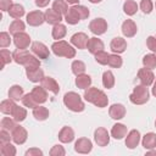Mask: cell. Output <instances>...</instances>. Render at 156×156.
<instances>
[{"label": "cell", "instance_id": "18", "mask_svg": "<svg viewBox=\"0 0 156 156\" xmlns=\"http://www.w3.org/2000/svg\"><path fill=\"white\" fill-rule=\"evenodd\" d=\"M140 143V133L136 129H132L126 138V146L128 149H135Z\"/></svg>", "mask_w": 156, "mask_h": 156}, {"label": "cell", "instance_id": "42", "mask_svg": "<svg viewBox=\"0 0 156 156\" xmlns=\"http://www.w3.org/2000/svg\"><path fill=\"white\" fill-rule=\"evenodd\" d=\"M17 126V122L11 117H4L1 119V129H6L9 132H12Z\"/></svg>", "mask_w": 156, "mask_h": 156}, {"label": "cell", "instance_id": "59", "mask_svg": "<svg viewBox=\"0 0 156 156\" xmlns=\"http://www.w3.org/2000/svg\"><path fill=\"white\" fill-rule=\"evenodd\" d=\"M88 1H90L91 4H99V2H101L102 0H88Z\"/></svg>", "mask_w": 156, "mask_h": 156}, {"label": "cell", "instance_id": "12", "mask_svg": "<svg viewBox=\"0 0 156 156\" xmlns=\"http://www.w3.org/2000/svg\"><path fill=\"white\" fill-rule=\"evenodd\" d=\"M13 44L17 49H27L30 44V37L24 33V32H20V33H16L13 34Z\"/></svg>", "mask_w": 156, "mask_h": 156}, {"label": "cell", "instance_id": "52", "mask_svg": "<svg viewBox=\"0 0 156 156\" xmlns=\"http://www.w3.org/2000/svg\"><path fill=\"white\" fill-rule=\"evenodd\" d=\"M146 46H147L149 50L156 51V37H152V35L147 37V39H146Z\"/></svg>", "mask_w": 156, "mask_h": 156}, {"label": "cell", "instance_id": "55", "mask_svg": "<svg viewBox=\"0 0 156 156\" xmlns=\"http://www.w3.org/2000/svg\"><path fill=\"white\" fill-rule=\"evenodd\" d=\"M34 2H35V5L38 7H45V6L49 5L50 0H34Z\"/></svg>", "mask_w": 156, "mask_h": 156}, {"label": "cell", "instance_id": "26", "mask_svg": "<svg viewBox=\"0 0 156 156\" xmlns=\"http://www.w3.org/2000/svg\"><path fill=\"white\" fill-rule=\"evenodd\" d=\"M90 84H91V77L89 74L83 73V74L77 76V78H76V85L79 89H84L85 90L87 88L90 87Z\"/></svg>", "mask_w": 156, "mask_h": 156}, {"label": "cell", "instance_id": "57", "mask_svg": "<svg viewBox=\"0 0 156 156\" xmlns=\"http://www.w3.org/2000/svg\"><path fill=\"white\" fill-rule=\"evenodd\" d=\"M66 1H67L68 4H72V5H77L79 0H66Z\"/></svg>", "mask_w": 156, "mask_h": 156}, {"label": "cell", "instance_id": "62", "mask_svg": "<svg viewBox=\"0 0 156 156\" xmlns=\"http://www.w3.org/2000/svg\"><path fill=\"white\" fill-rule=\"evenodd\" d=\"M155 7H156V4H155Z\"/></svg>", "mask_w": 156, "mask_h": 156}, {"label": "cell", "instance_id": "10", "mask_svg": "<svg viewBox=\"0 0 156 156\" xmlns=\"http://www.w3.org/2000/svg\"><path fill=\"white\" fill-rule=\"evenodd\" d=\"M88 41H89V38H88V35H87L85 33H83V32H78V33H76V34H73V35L71 37V44H72L74 48L80 49V50L87 49Z\"/></svg>", "mask_w": 156, "mask_h": 156}, {"label": "cell", "instance_id": "24", "mask_svg": "<svg viewBox=\"0 0 156 156\" xmlns=\"http://www.w3.org/2000/svg\"><path fill=\"white\" fill-rule=\"evenodd\" d=\"M111 135H112V138H115L117 140H121L123 136L127 135V127L122 123L113 124V127L111 129Z\"/></svg>", "mask_w": 156, "mask_h": 156}, {"label": "cell", "instance_id": "37", "mask_svg": "<svg viewBox=\"0 0 156 156\" xmlns=\"http://www.w3.org/2000/svg\"><path fill=\"white\" fill-rule=\"evenodd\" d=\"M123 11L124 13H127L128 16H133L138 11V4L134 0H127L123 4Z\"/></svg>", "mask_w": 156, "mask_h": 156}, {"label": "cell", "instance_id": "21", "mask_svg": "<svg viewBox=\"0 0 156 156\" xmlns=\"http://www.w3.org/2000/svg\"><path fill=\"white\" fill-rule=\"evenodd\" d=\"M30 94L33 95L34 100H35L39 105L44 104V102L48 100V93H46V89L43 88L41 85H40V87H34V88L32 89Z\"/></svg>", "mask_w": 156, "mask_h": 156}, {"label": "cell", "instance_id": "13", "mask_svg": "<svg viewBox=\"0 0 156 156\" xmlns=\"http://www.w3.org/2000/svg\"><path fill=\"white\" fill-rule=\"evenodd\" d=\"M27 78L33 83H39L44 79V71L40 67H27L26 68Z\"/></svg>", "mask_w": 156, "mask_h": 156}, {"label": "cell", "instance_id": "29", "mask_svg": "<svg viewBox=\"0 0 156 156\" xmlns=\"http://www.w3.org/2000/svg\"><path fill=\"white\" fill-rule=\"evenodd\" d=\"M66 33H67V28H66L65 24H61V23L55 24L52 27V30H51V35L56 40H61L66 35Z\"/></svg>", "mask_w": 156, "mask_h": 156}, {"label": "cell", "instance_id": "2", "mask_svg": "<svg viewBox=\"0 0 156 156\" xmlns=\"http://www.w3.org/2000/svg\"><path fill=\"white\" fill-rule=\"evenodd\" d=\"M63 104L72 112H82L85 108V105L80 95L74 91H68L63 95Z\"/></svg>", "mask_w": 156, "mask_h": 156}, {"label": "cell", "instance_id": "17", "mask_svg": "<svg viewBox=\"0 0 156 156\" xmlns=\"http://www.w3.org/2000/svg\"><path fill=\"white\" fill-rule=\"evenodd\" d=\"M108 115L112 119H122L126 116V107L122 104H113L108 108Z\"/></svg>", "mask_w": 156, "mask_h": 156}, {"label": "cell", "instance_id": "45", "mask_svg": "<svg viewBox=\"0 0 156 156\" xmlns=\"http://www.w3.org/2000/svg\"><path fill=\"white\" fill-rule=\"evenodd\" d=\"M0 56H1V69H2L7 63H10V62L13 60L12 54H10V51L6 50V49H1Z\"/></svg>", "mask_w": 156, "mask_h": 156}, {"label": "cell", "instance_id": "6", "mask_svg": "<svg viewBox=\"0 0 156 156\" xmlns=\"http://www.w3.org/2000/svg\"><path fill=\"white\" fill-rule=\"evenodd\" d=\"M32 52L38 57V58H41V60H45L49 57L50 55V50L48 49V46L41 43V41H34L32 43Z\"/></svg>", "mask_w": 156, "mask_h": 156}, {"label": "cell", "instance_id": "23", "mask_svg": "<svg viewBox=\"0 0 156 156\" xmlns=\"http://www.w3.org/2000/svg\"><path fill=\"white\" fill-rule=\"evenodd\" d=\"M62 17L63 16L61 13H58L57 11H55L54 9H49V10L45 11V22H48L49 24L55 26V24L61 23Z\"/></svg>", "mask_w": 156, "mask_h": 156}, {"label": "cell", "instance_id": "48", "mask_svg": "<svg viewBox=\"0 0 156 156\" xmlns=\"http://www.w3.org/2000/svg\"><path fill=\"white\" fill-rule=\"evenodd\" d=\"M11 44V38H10V34L7 32H1L0 33V46L2 49L7 48L9 45Z\"/></svg>", "mask_w": 156, "mask_h": 156}, {"label": "cell", "instance_id": "27", "mask_svg": "<svg viewBox=\"0 0 156 156\" xmlns=\"http://www.w3.org/2000/svg\"><path fill=\"white\" fill-rule=\"evenodd\" d=\"M23 95H24V93H23V88H22L21 85L15 84V85H12V87L9 89V98L12 99V100H15V101L22 100Z\"/></svg>", "mask_w": 156, "mask_h": 156}, {"label": "cell", "instance_id": "49", "mask_svg": "<svg viewBox=\"0 0 156 156\" xmlns=\"http://www.w3.org/2000/svg\"><path fill=\"white\" fill-rule=\"evenodd\" d=\"M140 9L144 13H150L154 9V4L151 0H141L140 1Z\"/></svg>", "mask_w": 156, "mask_h": 156}, {"label": "cell", "instance_id": "56", "mask_svg": "<svg viewBox=\"0 0 156 156\" xmlns=\"http://www.w3.org/2000/svg\"><path fill=\"white\" fill-rule=\"evenodd\" d=\"M150 155H154V156H156V150H152V149H150V151H147V152H146V156H150Z\"/></svg>", "mask_w": 156, "mask_h": 156}, {"label": "cell", "instance_id": "36", "mask_svg": "<svg viewBox=\"0 0 156 156\" xmlns=\"http://www.w3.org/2000/svg\"><path fill=\"white\" fill-rule=\"evenodd\" d=\"M67 4L68 2L66 0H55L52 2V9L55 11H57L58 13H61L62 16H65L67 13V11H68V5Z\"/></svg>", "mask_w": 156, "mask_h": 156}, {"label": "cell", "instance_id": "46", "mask_svg": "<svg viewBox=\"0 0 156 156\" xmlns=\"http://www.w3.org/2000/svg\"><path fill=\"white\" fill-rule=\"evenodd\" d=\"M73 7H74L76 12L78 13L80 21L89 17V13H90V12H89V9H88V7H85V6H83V5H78V4H77V5H73Z\"/></svg>", "mask_w": 156, "mask_h": 156}, {"label": "cell", "instance_id": "30", "mask_svg": "<svg viewBox=\"0 0 156 156\" xmlns=\"http://www.w3.org/2000/svg\"><path fill=\"white\" fill-rule=\"evenodd\" d=\"M7 12H9V15H10L12 18L20 20V18L24 15V7H23L22 5H20V4H12Z\"/></svg>", "mask_w": 156, "mask_h": 156}, {"label": "cell", "instance_id": "3", "mask_svg": "<svg viewBox=\"0 0 156 156\" xmlns=\"http://www.w3.org/2000/svg\"><path fill=\"white\" fill-rule=\"evenodd\" d=\"M52 52L58 57L73 58L76 56V49L65 40H57L51 45Z\"/></svg>", "mask_w": 156, "mask_h": 156}, {"label": "cell", "instance_id": "39", "mask_svg": "<svg viewBox=\"0 0 156 156\" xmlns=\"http://www.w3.org/2000/svg\"><path fill=\"white\" fill-rule=\"evenodd\" d=\"M71 68H72V73L76 74V76H79V74H83L85 72V63L80 60H74L71 65Z\"/></svg>", "mask_w": 156, "mask_h": 156}, {"label": "cell", "instance_id": "5", "mask_svg": "<svg viewBox=\"0 0 156 156\" xmlns=\"http://www.w3.org/2000/svg\"><path fill=\"white\" fill-rule=\"evenodd\" d=\"M89 29L95 35H101L107 30V22L104 18H94L89 23Z\"/></svg>", "mask_w": 156, "mask_h": 156}, {"label": "cell", "instance_id": "50", "mask_svg": "<svg viewBox=\"0 0 156 156\" xmlns=\"http://www.w3.org/2000/svg\"><path fill=\"white\" fill-rule=\"evenodd\" d=\"M49 154L51 156H65L66 155V150L61 145H54L51 147V150L49 151Z\"/></svg>", "mask_w": 156, "mask_h": 156}, {"label": "cell", "instance_id": "11", "mask_svg": "<svg viewBox=\"0 0 156 156\" xmlns=\"http://www.w3.org/2000/svg\"><path fill=\"white\" fill-rule=\"evenodd\" d=\"M138 79L140 80V83L143 85H146V87H150L151 84H154V80H155V74L152 73V69H149V68H140L138 71Z\"/></svg>", "mask_w": 156, "mask_h": 156}, {"label": "cell", "instance_id": "9", "mask_svg": "<svg viewBox=\"0 0 156 156\" xmlns=\"http://www.w3.org/2000/svg\"><path fill=\"white\" fill-rule=\"evenodd\" d=\"M11 135H12V140H13V143L17 144V145H22V144H24L26 140H27V138H28V133H27L26 128L22 127V126H20V124H17L16 128L11 132Z\"/></svg>", "mask_w": 156, "mask_h": 156}, {"label": "cell", "instance_id": "7", "mask_svg": "<svg viewBox=\"0 0 156 156\" xmlns=\"http://www.w3.org/2000/svg\"><path fill=\"white\" fill-rule=\"evenodd\" d=\"M94 140L98 146H106L110 143V134L104 127H99L94 132Z\"/></svg>", "mask_w": 156, "mask_h": 156}, {"label": "cell", "instance_id": "32", "mask_svg": "<svg viewBox=\"0 0 156 156\" xmlns=\"http://www.w3.org/2000/svg\"><path fill=\"white\" fill-rule=\"evenodd\" d=\"M15 106H16L15 100H12V99L9 98L7 100H2V101H1V104H0V111H1L4 115H10V116H11V113H12Z\"/></svg>", "mask_w": 156, "mask_h": 156}, {"label": "cell", "instance_id": "35", "mask_svg": "<svg viewBox=\"0 0 156 156\" xmlns=\"http://www.w3.org/2000/svg\"><path fill=\"white\" fill-rule=\"evenodd\" d=\"M102 85L106 89H111L115 85V76L111 71H105L102 74Z\"/></svg>", "mask_w": 156, "mask_h": 156}, {"label": "cell", "instance_id": "40", "mask_svg": "<svg viewBox=\"0 0 156 156\" xmlns=\"http://www.w3.org/2000/svg\"><path fill=\"white\" fill-rule=\"evenodd\" d=\"M0 152L2 156H15L17 151L11 143H5V144H0Z\"/></svg>", "mask_w": 156, "mask_h": 156}, {"label": "cell", "instance_id": "38", "mask_svg": "<svg viewBox=\"0 0 156 156\" xmlns=\"http://www.w3.org/2000/svg\"><path fill=\"white\" fill-rule=\"evenodd\" d=\"M24 29H26V24H24V22L21 21V20H15V21H12V23H11L10 27H9L10 34H16V33L23 32Z\"/></svg>", "mask_w": 156, "mask_h": 156}, {"label": "cell", "instance_id": "61", "mask_svg": "<svg viewBox=\"0 0 156 156\" xmlns=\"http://www.w3.org/2000/svg\"><path fill=\"white\" fill-rule=\"evenodd\" d=\"M155 56H156V51H155Z\"/></svg>", "mask_w": 156, "mask_h": 156}, {"label": "cell", "instance_id": "20", "mask_svg": "<svg viewBox=\"0 0 156 156\" xmlns=\"http://www.w3.org/2000/svg\"><path fill=\"white\" fill-rule=\"evenodd\" d=\"M40 83H41V87H43V88H45L46 90L51 91L52 94H55V95L58 94V91H60V85H58V83H57L54 78H51V77H44V79H43Z\"/></svg>", "mask_w": 156, "mask_h": 156}, {"label": "cell", "instance_id": "34", "mask_svg": "<svg viewBox=\"0 0 156 156\" xmlns=\"http://www.w3.org/2000/svg\"><path fill=\"white\" fill-rule=\"evenodd\" d=\"M65 21H66L68 24H77V23L80 21V18H79V16H78V13L76 12V10H74L73 6L69 7L68 11H67V13L65 15Z\"/></svg>", "mask_w": 156, "mask_h": 156}, {"label": "cell", "instance_id": "41", "mask_svg": "<svg viewBox=\"0 0 156 156\" xmlns=\"http://www.w3.org/2000/svg\"><path fill=\"white\" fill-rule=\"evenodd\" d=\"M143 65H144L145 68L154 69L156 67V56H155V54H146L143 57Z\"/></svg>", "mask_w": 156, "mask_h": 156}, {"label": "cell", "instance_id": "58", "mask_svg": "<svg viewBox=\"0 0 156 156\" xmlns=\"http://www.w3.org/2000/svg\"><path fill=\"white\" fill-rule=\"evenodd\" d=\"M152 95L156 98V82L154 83V87H152Z\"/></svg>", "mask_w": 156, "mask_h": 156}, {"label": "cell", "instance_id": "43", "mask_svg": "<svg viewBox=\"0 0 156 156\" xmlns=\"http://www.w3.org/2000/svg\"><path fill=\"white\" fill-rule=\"evenodd\" d=\"M123 61H122V57L118 55V54H110V57H108V62L107 65L112 68H119L122 66Z\"/></svg>", "mask_w": 156, "mask_h": 156}, {"label": "cell", "instance_id": "25", "mask_svg": "<svg viewBox=\"0 0 156 156\" xmlns=\"http://www.w3.org/2000/svg\"><path fill=\"white\" fill-rule=\"evenodd\" d=\"M141 145L146 149V150H150V149H155L156 147V134L155 133H146L143 139H141Z\"/></svg>", "mask_w": 156, "mask_h": 156}, {"label": "cell", "instance_id": "1", "mask_svg": "<svg viewBox=\"0 0 156 156\" xmlns=\"http://www.w3.org/2000/svg\"><path fill=\"white\" fill-rule=\"evenodd\" d=\"M12 57L13 61L18 65L27 67H40V61L35 55H32L29 51H27L26 49H17L12 52Z\"/></svg>", "mask_w": 156, "mask_h": 156}, {"label": "cell", "instance_id": "31", "mask_svg": "<svg viewBox=\"0 0 156 156\" xmlns=\"http://www.w3.org/2000/svg\"><path fill=\"white\" fill-rule=\"evenodd\" d=\"M100 91H101V90L98 89V88H95V87H89V88L85 89L83 96H84L85 101H88V102H90V104H94V101H95V99L98 98V95H99Z\"/></svg>", "mask_w": 156, "mask_h": 156}, {"label": "cell", "instance_id": "19", "mask_svg": "<svg viewBox=\"0 0 156 156\" xmlns=\"http://www.w3.org/2000/svg\"><path fill=\"white\" fill-rule=\"evenodd\" d=\"M104 43H102V40L101 39H99V38H89V41H88V45H87V49L89 50V52L90 54H93V55H95V54H98V52H100V51H102L104 50Z\"/></svg>", "mask_w": 156, "mask_h": 156}, {"label": "cell", "instance_id": "22", "mask_svg": "<svg viewBox=\"0 0 156 156\" xmlns=\"http://www.w3.org/2000/svg\"><path fill=\"white\" fill-rule=\"evenodd\" d=\"M58 139H60L61 143H65V144L73 141V139H74V130L71 127H68V126L62 127L61 130L58 132Z\"/></svg>", "mask_w": 156, "mask_h": 156}, {"label": "cell", "instance_id": "53", "mask_svg": "<svg viewBox=\"0 0 156 156\" xmlns=\"http://www.w3.org/2000/svg\"><path fill=\"white\" fill-rule=\"evenodd\" d=\"M24 155H26V156H43L44 154H43V151H41L40 149H38V147H32V149H28Z\"/></svg>", "mask_w": 156, "mask_h": 156}, {"label": "cell", "instance_id": "8", "mask_svg": "<svg viewBox=\"0 0 156 156\" xmlns=\"http://www.w3.org/2000/svg\"><path fill=\"white\" fill-rule=\"evenodd\" d=\"M44 22H45V13H43V12L39 11V10L30 11V12L27 15V23H28L29 26H32V27L41 26Z\"/></svg>", "mask_w": 156, "mask_h": 156}, {"label": "cell", "instance_id": "60", "mask_svg": "<svg viewBox=\"0 0 156 156\" xmlns=\"http://www.w3.org/2000/svg\"><path fill=\"white\" fill-rule=\"evenodd\" d=\"M155 127H156V121H155Z\"/></svg>", "mask_w": 156, "mask_h": 156}, {"label": "cell", "instance_id": "33", "mask_svg": "<svg viewBox=\"0 0 156 156\" xmlns=\"http://www.w3.org/2000/svg\"><path fill=\"white\" fill-rule=\"evenodd\" d=\"M11 116H12V118L16 122L20 123V122H22V121L26 119V117H27V110L24 107H21L18 105H16L15 108H13V111H12V113H11Z\"/></svg>", "mask_w": 156, "mask_h": 156}, {"label": "cell", "instance_id": "16", "mask_svg": "<svg viewBox=\"0 0 156 156\" xmlns=\"http://www.w3.org/2000/svg\"><path fill=\"white\" fill-rule=\"evenodd\" d=\"M110 48H111L113 54H122L127 49V41L121 37H116V38H113L111 40Z\"/></svg>", "mask_w": 156, "mask_h": 156}, {"label": "cell", "instance_id": "47", "mask_svg": "<svg viewBox=\"0 0 156 156\" xmlns=\"http://www.w3.org/2000/svg\"><path fill=\"white\" fill-rule=\"evenodd\" d=\"M108 57H110V54H107L106 51H100L98 54H95V61L100 65H107L108 62Z\"/></svg>", "mask_w": 156, "mask_h": 156}, {"label": "cell", "instance_id": "51", "mask_svg": "<svg viewBox=\"0 0 156 156\" xmlns=\"http://www.w3.org/2000/svg\"><path fill=\"white\" fill-rule=\"evenodd\" d=\"M11 139H12V135L10 134L9 130H6V129H1L0 130V144L10 143Z\"/></svg>", "mask_w": 156, "mask_h": 156}, {"label": "cell", "instance_id": "4", "mask_svg": "<svg viewBox=\"0 0 156 156\" xmlns=\"http://www.w3.org/2000/svg\"><path fill=\"white\" fill-rule=\"evenodd\" d=\"M149 98H150L149 89L146 85H143V84L136 85L133 89V93L129 95V100L134 105H144L149 101Z\"/></svg>", "mask_w": 156, "mask_h": 156}, {"label": "cell", "instance_id": "44", "mask_svg": "<svg viewBox=\"0 0 156 156\" xmlns=\"http://www.w3.org/2000/svg\"><path fill=\"white\" fill-rule=\"evenodd\" d=\"M21 101H22V104H23L26 107H29V108H34V107L39 106V104H38V102L34 100V98H33V95H32L30 93L24 94Z\"/></svg>", "mask_w": 156, "mask_h": 156}, {"label": "cell", "instance_id": "54", "mask_svg": "<svg viewBox=\"0 0 156 156\" xmlns=\"http://www.w3.org/2000/svg\"><path fill=\"white\" fill-rule=\"evenodd\" d=\"M12 5V0H0V10L2 12L9 11V9Z\"/></svg>", "mask_w": 156, "mask_h": 156}, {"label": "cell", "instance_id": "14", "mask_svg": "<svg viewBox=\"0 0 156 156\" xmlns=\"http://www.w3.org/2000/svg\"><path fill=\"white\" fill-rule=\"evenodd\" d=\"M93 150V143L88 138H79L74 143V151L78 154H89Z\"/></svg>", "mask_w": 156, "mask_h": 156}, {"label": "cell", "instance_id": "28", "mask_svg": "<svg viewBox=\"0 0 156 156\" xmlns=\"http://www.w3.org/2000/svg\"><path fill=\"white\" fill-rule=\"evenodd\" d=\"M49 115H50L49 110L46 107H44V106H40L39 105V106H37V107L33 108V117L37 121H45V119H48Z\"/></svg>", "mask_w": 156, "mask_h": 156}, {"label": "cell", "instance_id": "15", "mask_svg": "<svg viewBox=\"0 0 156 156\" xmlns=\"http://www.w3.org/2000/svg\"><path fill=\"white\" fill-rule=\"evenodd\" d=\"M138 32V27L133 20H126L122 23V33L127 38H133Z\"/></svg>", "mask_w": 156, "mask_h": 156}]
</instances>
